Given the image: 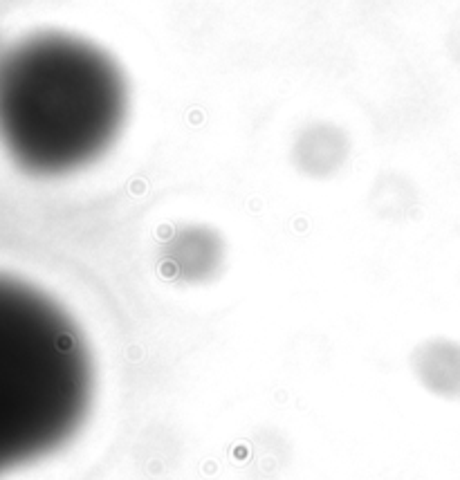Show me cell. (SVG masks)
<instances>
[{
    "mask_svg": "<svg viewBox=\"0 0 460 480\" xmlns=\"http://www.w3.org/2000/svg\"><path fill=\"white\" fill-rule=\"evenodd\" d=\"M92 399L94 364L77 321L0 274V476L72 442Z\"/></svg>",
    "mask_w": 460,
    "mask_h": 480,
    "instance_id": "2",
    "label": "cell"
},
{
    "mask_svg": "<svg viewBox=\"0 0 460 480\" xmlns=\"http://www.w3.org/2000/svg\"><path fill=\"white\" fill-rule=\"evenodd\" d=\"M162 269L184 283L215 279L225 261V240L213 227L186 222L171 231L162 245Z\"/></svg>",
    "mask_w": 460,
    "mask_h": 480,
    "instance_id": "3",
    "label": "cell"
},
{
    "mask_svg": "<svg viewBox=\"0 0 460 480\" xmlns=\"http://www.w3.org/2000/svg\"><path fill=\"white\" fill-rule=\"evenodd\" d=\"M126 110L124 70L81 36L36 34L0 56V139L30 173L92 164L117 142Z\"/></svg>",
    "mask_w": 460,
    "mask_h": 480,
    "instance_id": "1",
    "label": "cell"
},
{
    "mask_svg": "<svg viewBox=\"0 0 460 480\" xmlns=\"http://www.w3.org/2000/svg\"><path fill=\"white\" fill-rule=\"evenodd\" d=\"M418 380L442 397L460 395V346L451 341H427L411 357Z\"/></svg>",
    "mask_w": 460,
    "mask_h": 480,
    "instance_id": "5",
    "label": "cell"
},
{
    "mask_svg": "<svg viewBox=\"0 0 460 480\" xmlns=\"http://www.w3.org/2000/svg\"><path fill=\"white\" fill-rule=\"evenodd\" d=\"M350 155V139L344 128L330 121H312L292 142V164L312 180H326L342 171Z\"/></svg>",
    "mask_w": 460,
    "mask_h": 480,
    "instance_id": "4",
    "label": "cell"
}]
</instances>
